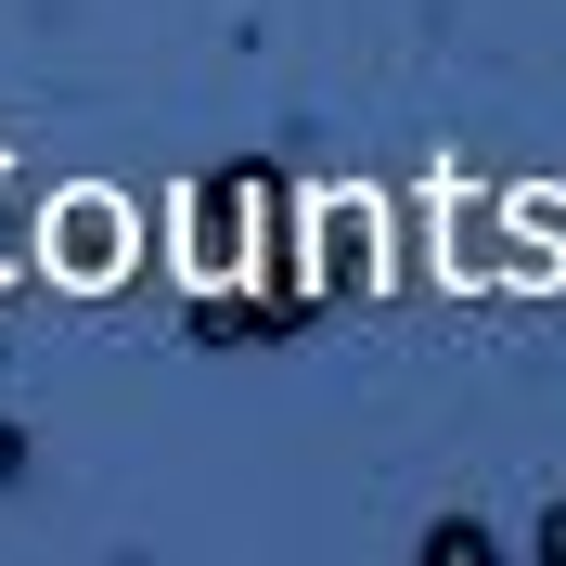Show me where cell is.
Here are the masks:
<instances>
[{
  "instance_id": "1",
  "label": "cell",
  "mask_w": 566,
  "mask_h": 566,
  "mask_svg": "<svg viewBox=\"0 0 566 566\" xmlns=\"http://www.w3.org/2000/svg\"><path fill=\"white\" fill-rule=\"evenodd\" d=\"M322 283H335V296L374 283V207H322Z\"/></svg>"
},
{
  "instance_id": "2",
  "label": "cell",
  "mask_w": 566,
  "mask_h": 566,
  "mask_svg": "<svg viewBox=\"0 0 566 566\" xmlns=\"http://www.w3.org/2000/svg\"><path fill=\"white\" fill-rule=\"evenodd\" d=\"M52 245H65V271H104L116 258V207L104 193H65V207H52Z\"/></svg>"
},
{
  "instance_id": "3",
  "label": "cell",
  "mask_w": 566,
  "mask_h": 566,
  "mask_svg": "<svg viewBox=\"0 0 566 566\" xmlns=\"http://www.w3.org/2000/svg\"><path fill=\"white\" fill-rule=\"evenodd\" d=\"M27 245H39V207H27V180H13V155H0V283L27 271Z\"/></svg>"
},
{
  "instance_id": "4",
  "label": "cell",
  "mask_w": 566,
  "mask_h": 566,
  "mask_svg": "<svg viewBox=\"0 0 566 566\" xmlns=\"http://www.w3.org/2000/svg\"><path fill=\"white\" fill-rule=\"evenodd\" d=\"M13 476H27V424H0V490H13Z\"/></svg>"
}]
</instances>
